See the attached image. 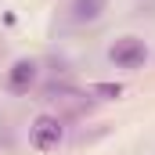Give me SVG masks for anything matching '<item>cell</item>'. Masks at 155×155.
<instances>
[{
  "label": "cell",
  "instance_id": "1",
  "mask_svg": "<svg viewBox=\"0 0 155 155\" xmlns=\"http://www.w3.org/2000/svg\"><path fill=\"white\" fill-rule=\"evenodd\" d=\"M105 58H108L116 69L137 72V69H144V61H148V43H144L141 36H119V40L108 43Z\"/></svg>",
  "mask_w": 155,
  "mask_h": 155
},
{
  "label": "cell",
  "instance_id": "3",
  "mask_svg": "<svg viewBox=\"0 0 155 155\" xmlns=\"http://www.w3.org/2000/svg\"><path fill=\"white\" fill-rule=\"evenodd\" d=\"M33 83H36V61L33 58H18L7 69V90L11 94H29Z\"/></svg>",
  "mask_w": 155,
  "mask_h": 155
},
{
  "label": "cell",
  "instance_id": "2",
  "mask_svg": "<svg viewBox=\"0 0 155 155\" xmlns=\"http://www.w3.org/2000/svg\"><path fill=\"white\" fill-rule=\"evenodd\" d=\"M61 141H65V126H61L58 116L40 112V116L29 123V144H33L36 152H54V148H61Z\"/></svg>",
  "mask_w": 155,
  "mask_h": 155
},
{
  "label": "cell",
  "instance_id": "5",
  "mask_svg": "<svg viewBox=\"0 0 155 155\" xmlns=\"http://www.w3.org/2000/svg\"><path fill=\"white\" fill-rule=\"evenodd\" d=\"M90 94H97L105 101H116V97H123V83H94Z\"/></svg>",
  "mask_w": 155,
  "mask_h": 155
},
{
  "label": "cell",
  "instance_id": "4",
  "mask_svg": "<svg viewBox=\"0 0 155 155\" xmlns=\"http://www.w3.org/2000/svg\"><path fill=\"white\" fill-rule=\"evenodd\" d=\"M105 4H108V0H72V4H69V18L79 22V25L97 22V18L105 15Z\"/></svg>",
  "mask_w": 155,
  "mask_h": 155
}]
</instances>
